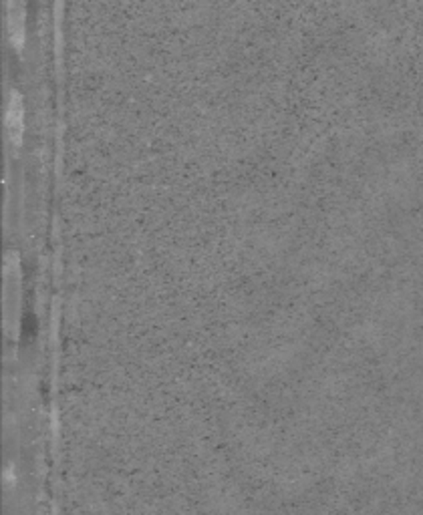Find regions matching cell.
<instances>
[{
  "label": "cell",
  "mask_w": 423,
  "mask_h": 515,
  "mask_svg": "<svg viewBox=\"0 0 423 515\" xmlns=\"http://www.w3.org/2000/svg\"><path fill=\"white\" fill-rule=\"evenodd\" d=\"M6 127H8L13 141L19 143L20 133H22V99H20L19 91H10V99L6 105Z\"/></svg>",
  "instance_id": "obj_1"
},
{
  "label": "cell",
  "mask_w": 423,
  "mask_h": 515,
  "mask_svg": "<svg viewBox=\"0 0 423 515\" xmlns=\"http://www.w3.org/2000/svg\"><path fill=\"white\" fill-rule=\"evenodd\" d=\"M8 26L15 42L20 44L24 37V19H22V6L17 2H8Z\"/></svg>",
  "instance_id": "obj_2"
}]
</instances>
